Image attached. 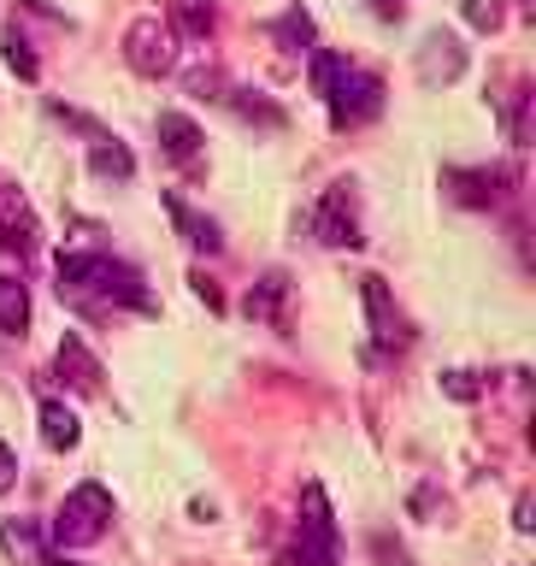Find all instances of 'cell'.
Returning <instances> with one entry per match:
<instances>
[{
  "label": "cell",
  "instance_id": "44dd1931",
  "mask_svg": "<svg viewBox=\"0 0 536 566\" xmlns=\"http://www.w3.org/2000/svg\"><path fill=\"white\" fill-rule=\"evenodd\" d=\"M371 560H378V566H413V555H407L389 531H371Z\"/></svg>",
  "mask_w": 536,
  "mask_h": 566
},
{
  "label": "cell",
  "instance_id": "d4e9b609",
  "mask_svg": "<svg viewBox=\"0 0 536 566\" xmlns=\"http://www.w3.org/2000/svg\"><path fill=\"white\" fill-rule=\"evenodd\" d=\"M189 283H195V295H201V301H207V307H212V313H224V295H219V283H212L207 272H195Z\"/></svg>",
  "mask_w": 536,
  "mask_h": 566
},
{
  "label": "cell",
  "instance_id": "4fadbf2b",
  "mask_svg": "<svg viewBox=\"0 0 536 566\" xmlns=\"http://www.w3.org/2000/svg\"><path fill=\"white\" fill-rule=\"evenodd\" d=\"M166 212H171V224L183 230V242H189V248H201V254H219V248H224L219 224L201 219V212H195V207L183 201V195H166Z\"/></svg>",
  "mask_w": 536,
  "mask_h": 566
},
{
  "label": "cell",
  "instance_id": "ffe728a7",
  "mask_svg": "<svg viewBox=\"0 0 536 566\" xmlns=\"http://www.w3.org/2000/svg\"><path fill=\"white\" fill-rule=\"evenodd\" d=\"M0 48H7V65H12L24 83H35V77H42V65H35V53H30V42H24L18 30H7V35H0Z\"/></svg>",
  "mask_w": 536,
  "mask_h": 566
},
{
  "label": "cell",
  "instance_id": "603a6c76",
  "mask_svg": "<svg viewBox=\"0 0 536 566\" xmlns=\"http://www.w3.org/2000/svg\"><path fill=\"white\" fill-rule=\"evenodd\" d=\"M237 113H242V118H260V124H272V130L283 124V106L260 101V95H237Z\"/></svg>",
  "mask_w": 536,
  "mask_h": 566
},
{
  "label": "cell",
  "instance_id": "5b68a950",
  "mask_svg": "<svg viewBox=\"0 0 536 566\" xmlns=\"http://www.w3.org/2000/svg\"><path fill=\"white\" fill-rule=\"evenodd\" d=\"M124 65H130L136 77H171L177 71V30L166 18H136V24L124 30Z\"/></svg>",
  "mask_w": 536,
  "mask_h": 566
},
{
  "label": "cell",
  "instance_id": "484cf974",
  "mask_svg": "<svg viewBox=\"0 0 536 566\" xmlns=\"http://www.w3.org/2000/svg\"><path fill=\"white\" fill-rule=\"evenodd\" d=\"M12 484H18V454L7 449V442H0V495H7Z\"/></svg>",
  "mask_w": 536,
  "mask_h": 566
},
{
  "label": "cell",
  "instance_id": "9c48e42d",
  "mask_svg": "<svg viewBox=\"0 0 536 566\" xmlns=\"http://www.w3.org/2000/svg\"><path fill=\"white\" fill-rule=\"evenodd\" d=\"M460 71H466V42L449 30H431L424 35V48H419V83H454Z\"/></svg>",
  "mask_w": 536,
  "mask_h": 566
},
{
  "label": "cell",
  "instance_id": "7a4b0ae2",
  "mask_svg": "<svg viewBox=\"0 0 536 566\" xmlns=\"http://www.w3.org/2000/svg\"><path fill=\"white\" fill-rule=\"evenodd\" d=\"M106 531H113V490L88 478V484L65 490L60 513L48 520V548H60V555H71V548H95Z\"/></svg>",
  "mask_w": 536,
  "mask_h": 566
},
{
  "label": "cell",
  "instance_id": "277c9868",
  "mask_svg": "<svg viewBox=\"0 0 536 566\" xmlns=\"http://www.w3.org/2000/svg\"><path fill=\"white\" fill-rule=\"evenodd\" d=\"M330 106V124L336 130H360V124H371L383 113V77H371V71H360V65H336V77H330V88L318 95Z\"/></svg>",
  "mask_w": 536,
  "mask_h": 566
},
{
  "label": "cell",
  "instance_id": "52a82bcc",
  "mask_svg": "<svg viewBox=\"0 0 536 566\" xmlns=\"http://www.w3.org/2000/svg\"><path fill=\"white\" fill-rule=\"evenodd\" d=\"M313 230L325 248H360V212H354V184H330V195L313 212Z\"/></svg>",
  "mask_w": 536,
  "mask_h": 566
},
{
  "label": "cell",
  "instance_id": "ba28073f",
  "mask_svg": "<svg viewBox=\"0 0 536 566\" xmlns=\"http://www.w3.org/2000/svg\"><path fill=\"white\" fill-rule=\"evenodd\" d=\"M360 301H366V318H371L378 348H401L407 325H401V307H396V295H389V283L383 277H360Z\"/></svg>",
  "mask_w": 536,
  "mask_h": 566
},
{
  "label": "cell",
  "instance_id": "8992f818",
  "mask_svg": "<svg viewBox=\"0 0 536 566\" xmlns=\"http://www.w3.org/2000/svg\"><path fill=\"white\" fill-rule=\"evenodd\" d=\"M0 248L18 254V260H30L35 248H42V224H35L24 189H18L12 177H0Z\"/></svg>",
  "mask_w": 536,
  "mask_h": 566
},
{
  "label": "cell",
  "instance_id": "9a60e30c",
  "mask_svg": "<svg viewBox=\"0 0 536 566\" xmlns=\"http://www.w3.org/2000/svg\"><path fill=\"white\" fill-rule=\"evenodd\" d=\"M42 442H48L53 454H71V449L83 442V424H77V413H71L65 401H53V396L42 401Z\"/></svg>",
  "mask_w": 536,
  "mask_h": 566
},
{
  "label": "cell",
  "instance_id": "8fae6325",
  "mask_svg": "<svg viewBox=\"0 0 536 566\" xmlns=\"http://www.w3.org/2000/svg\"><path fill=\"white\" fill-rule=\"evenodd\" d=\"M154 136H159V148H166V159H177V166H189L195 154H201V124H195L189 113H159L154 118Z\"/></svg>",
  "mask_w": 536,
  "mask_h": 566
},
{
  "label": "cell",
  "instance_id": "ac0fdd59",
  "mask_svg": "<svg viewBox=\"0 0 536 566\" xmlns=\"http://www.w3.org/2000/svg\"><path fill=\"white\" fill-rule=\"evenodd\" d=\"M0 331H7V336L30 331V290L12 272H0Z\"/></svg>",
  "mask_w": 536,
  "mask_h": 566
},
{
  "label": "cell",
  "instance_id": "5bb4252c",
  "mask_svg": "<svg viewBox=\"0 0 536 566\" xmlns=\"http://www.w3.org/2000/svg\"><path fill=\"white\" fill-rule=\"evenodd\" d=\"M0 548H7L12 560L35 566V560L48 555V531L35 525V520H0Z\"/></svg>",
  "mask_w": 536,
  "mask_h": 566
},
{
  "label": "cell",
  "instance_id": "2e32d148",
  "mask_svg": "<svg viewBox=\"0 0 536 566\" xmlns=\"http://www.w3.org/2000/svg\"><path fill=\"white\" fill-rule=\"evenodd\" d=\"M283 301H290V277L265 272L254 290H248V318H260V325H283Z\"/></svg>",
  "mask_w": 536,
  "mask_h": 566
},
{
  "label": "cell",
  "instance_id": "d6986e66",
  "mask_svg": "<svg viewBox=\"0 0 536 566\" xmlns=\"http://www.w3.org/2000/svg\"><path fill=\"white\" fill-rule=\"evenodd\" d=\"M272 35H277L283 48L307 53V48H313V12H307V7H290V12H283L277 24H272Z\"/></svg>",
  "mask_w": 536,
  "mask_h": 566
},
{
  "label": "cell",
  "instance_id": "7402d4cb",
  "mask_svg": "<svg viewBox=\"0 0 536 566\" xmlns=\"http://www.w3.org/2000/svg\"><path fill=\"white\" fill-rule=\"evenodd\" d=\"M442 396L477 401V396H484V384H477V371H442Z\"/></svg>",
  "mask_w": 536,
  "mask_h": 566
},
{
  "label": "cell",
  "instance_id": "cb8c5ba5",
  "mask_svg": "<svg viewBox=\"0 0 536 566\" xmlns=\"http://www.w3.org/2000/svg\"><path fill=\"white\" fill-rule=\"evenodd\" d=\"M460 12H466V24H472V30H495V24H502L495 0H460Z\"/></svg>",
  "mask_w": 536,
  "mask_h": 566
},
{
  "label": "cell",
  "instance_id": "3957f363",
  "mask_svg": "<svg viewBox=\"0 0 536 566\" xmlns=\"http://www.w3.org/2000/svg\"><path fill=\"white\" fill-rule=\"evenodd\" d=\"M283 566H336V520H330V502H325V490H318V478L301 484L295 548L283 555Z\"/></svg>",
  "mask_w": 536,
  "mask_h": 566
},
{
  "label": "cell",
  "instance_id": "30bf717a",
  "mask_svg": "<svg viewBox=\"0 0 536 566\" xmlns=\"http://www.w3.org/2000/svg\"><path fill=\"white\" fill-rule=\"evenodd\" d=\"M53 366H60V378L77 389V396H95V389H101V360L88 354V343H83L77 331L60 336V354H53Z\"/></svg>",
  "mask_w": 536,
  "mask_h": 566
},
{
  "label": "cell",
  "instance_id": "e0dca14e",
  "mask_svg": "<svg viewBox=\"0 0 536 566\" xmlns=\"http://www.w3.org/2000/svg\"><path fill=\"white\" fill-rule=\"evenodd\" d=\"M166 24L177 35H195V42H207L212 30H219V12H212V0H171V18Z\"/></svg>",
  "mask_w": 536,
  "mask_h": 566
},
{
  "label": "cell",
  "instance_id": "6da1fadb",
  "mask_svg": "<svg viewBox=\"0 0 536 566\" xmlns=\"http://www.w3.org/2000/svg\"><path fill=\"white\" fill-rule=\"evenodd\" d=\"M60 295L83 301V307H136L154 313V295L136 265H124L101 248H65L60 254Z\"/></svg>",
  "mask_w": 536,
  "mask_h": 566
},
{
  "label": "cell",
  "instance_id": "7c38bea8",
  "mask_svg": "<svg viewBox=\"0 0 536 566\" xmlns=\"http://www.w3.org/2000/svg\"><path fill=\"white\" fill-rule=\"evenodd\" d=\"M88 171L106 177V184H130V177H136V154L124 148L118 136L101 130V136H88Z\"/></svg>",
  "mask_w": 536,
  "mask_h": 566
},
{
  "label": "cell",
  "instance_id": "83f0119b",
  "mask_svg": "<svg viewBox=\"0 0 536 566\" xmlns=\"http://www.w3.org/2000/svg\"><path fill=\"white\" fill-rule=\"evenodd\" d=\"M35 566H83V560H71V555H60V548H48V555L35 560Z\"/></svg>",
  "mask_w": 536,
  "mask_h": 566
},
{
  "label": "cell",
  "instance_id": "f1b7e54d",
  "mask_svg": "<svg viewBox=\"0 0 536 566\" xmlns=\"http://www.w3.org/2000/svg\"><path fill=\"white\" fill-rule=\"evenodd\" d=\"M519 7H525V0H519Z\"/></svg>",
  "mask_w": 536,
  "mask_h": 566
},
{
  "label": "cell",
  "instance_id": "4316f807",
  "mask_svg": "<svg viewBox=\"0 0 536 566\" xmlns=\"http://www.w3.org/2000/svg\"><path fill=\"white\" fill-rule=\"evenodd\" d=\"M530 513H536V502H530V495H519V502H513V525H519V531H530V525H536Z\"/></svg>",
  "mask_w": 536,
  "mask_h": 566
}]
</instances>
